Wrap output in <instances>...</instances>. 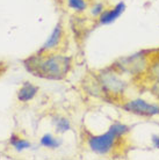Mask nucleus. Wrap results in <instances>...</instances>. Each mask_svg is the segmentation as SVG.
Returning a JSON list of instances; mask_svg holds the SVG:
<instances>
[{"label": "nucleus", "instance_id": "obj_1", "mask_svg": "<svg viewBox=\"0 0 159 160\" xmlns=\"http://www.w3.org/2000/svg\"><path fill=\"white\" fill-rule=\"evenodd\" d=\"M72 65L70 57L62 55H43L40 51L35 56L24 60V66L36 77L51 80H62L66 77Z\"/></svg>", "mask_w": 159, "mask_h": 160}, {"label": "nucleus", "instance_id": "obj_2", "mask_svg": "<svg viewBox=\"0 0 159 160\" xmlns=\"http://www.w3.org/2000/svg\"><path fill=\"white\" fill-rule=\"evenodd\" d=\"M96 81L100 86L101 92L106 95L119 98L123 96L128 88V81L122 78V74L117 72L115 68H109L102 70L98 73Z\"/></svg>", "mask_w": 159, "mask_h": 160}, {"label": "nucleus", "instance_id": "obj_3", "mask_svg": "<svg viewBox=\"0 0 159 160\" xmlns=\"http://www.w3.org/2000/svg\"><path fill=\"white\" fill-rule=\"evenodd\" d=\"M149 57L150 56H145L143 52L135 53L129 57L120 58L111 66L121 74H130V76L142 74V73H146L149 70V66L151 63Z\"/></svg>", "mask_w": 159, "mask_h": 160}, {"label": "nucleus", "instance_id": "obj_4", "mask_svg": "<svg viewBox=\"0 0 159 160\" xmlns=\"http://www.w3.org/2000/svg\"><path fill=\"white\" fill-rule=\"evenodd\" d=\"M122 139V137H119L114 130L109 127L107 131L101 135H94L87 138V145L92 152L99 156H106L113 152V150L117 145L119 140Z\"/></svg>", "mask_w": 159, "mask_h": 160}, {"label": "nucleus", "instance_id": "obj_5", "mask_svg": "<svg viewBox=\"0 0 159 160\" xmlns=\"http://www.w3.org/2000/svg\"><path fill=\"white\" fill-rule=\"evenodd\" d=\"M122 110L126 112L136 115L139 117H155L159 116V103L157 102H150L147 100L137 98V99H130L124 101L121 104Z\"/></svg>", "mask_w": 159, "mask_h": 160}, {"label": "nucleus", "instance_id": "obj_6", "mask_svg": "<svg viewBox=\"0 0 159 160\" xmlns=\"http://www.w3.org/2000/svg\"><path fill=\"white\" fill-rule=\"evenodd\" d=\"M126 11V4L124 1H120L109 9H105V12L99 16L100 24H110L115 22L120 16L122 15Z\"/></svg>", "mask_w": 159, "mask_h": 160}, {"label": "nucleus", "instance_id": "obj_7", "mask_svg": "<svg viewBox=\"0 0 159 160\" xmlns=\"http://www.w3.org/2000/svg\"><path fill=\"white\" fill-rule=\"evenodd\" d=\"M62 38H63V27H62V23L58 22L57 26H56L54 30L51 32L50 36L48 37V40L45 41V43L43 44V47L41 48V52H48L55 50L58 45L62 42Z\"/></svg>", "mask_w": 159, "mask_h": 160}, {"label": "nucleus", "instance_id": "obj_8", "mask_svg": "<svg viewBox=\"0 0 159 160\" xmlns=\"http://www.w3.org/2000/svg\"><path fill=\"white\" fill-rule=\"evenodd\" d=\"M38 92V87L30 82H23V85L18 91V99L21 102H28L33 100Z\"/></svg>", "mask_w": 159, "mask_h": 160}, {"label": "nucleus", "instance_id": "obj_9", "mask_svg": "<svg viewBox=\"0 0 159 160\" xmlns=\"http://www.w3.org/2000/svg\"><path fill=\"white\" fill-rule=\"evenodd\" d=\"M40 143L42 146H44V148L54 150V148H59L60 144H62V140H60L59 138H57V137L52 136L51 133H45V135L42 136Z\"/></svg>", "mask_w": 159, "mask_h": 160}, {"label": "nucleus", "instance_id": "obj_10", "mask_svg": "<svg viewBox=\"0 0 159 160\" xmlns=\"http://www.w3.org/2000/svg\"><path fill=\"white\" fill-rule=\"evenodd\" d=\"M9 143H11V145L15 148L16 151H23V150H27V148H29L32 146L28 140L23 139V138H21V137H19V136H15V135H12V136H11Z\"/></svg>", "mask_w": 159, "mask_h": 160}, {"label": "nucleus", "instance_id": "obj_11", "mask_svg": "<svg viewBox=\"0 0 159 160\" xmlns=\"http://www.w3.org/2000/svg\"><path fill=\"white\" fill-rule=\"evenodd\" d=\"M54 123H55V129L58 133H64V132L69 131L71 129V123L68 118L65 117H56L54 120Z\"/></svg>", "mask_w": 159, "mask_h": 160}, {"label": "nucleus", "instance_id": "obj_12", "mask_svg": "<svg viewBox=\"0 0 159 160\" xmlns=\"http://www.w3.org/2000/svg\"><path fill=\"white\" fill-rule=\"evenodd\" d=\"M68 6L77 13H83L88 8L86 0H68Z\"/></svg>", "mask_w": 159, "mask_h": 160}, {"label": "nucleus", "instance_id": "obj_13", "mask_svg": "<svg viewBox=\"0 0 159 160\" xmlns=\"http://www.w3.org/2000/svg\"><path fill=\"white\" fill-rule=\"evenodd\" d=\"M105 4L104 2H96V4H94L93 6H92L91 8V14L94 18H99L102 13L105 12Z\"/></svg>", "mask_w": 159, "mask_h": 160}, {"label": "nucleus", "instance_id": "obj_14", "mask_svg": "<svg viewBox=\"0 0 159 160\" xmlns=\"http://www.w3.org/2000/svg\"><path fill=\"white\" fill-rule=\"evenodd\" d=\"M151 93L159 99V77L151 79V86H150Z\"/></svg>", "mask_w": 159, "mask_h": 160}, {"label": "nucleus", "instance_id": "obj_15", "mask_svg": "<svg viewBox=\"0 0 159 160\" xmlns=\"http://www.w3.org/2000/svg\"><path fill=\"white\" fill-rule=\"evenodd\" d=\"M151 143L155 148H159V135H152Z\"/></svg>", "mask_w": 159, "mask_h": 160}]
</instances>
